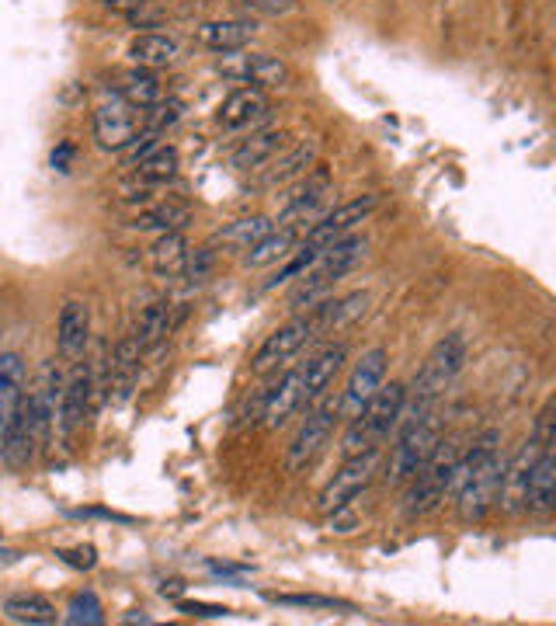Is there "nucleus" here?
Instances as JSON below:
<instances>
[{"mask_svg":"<svg viewBox=\"0 0 556 626\" xmlns=\"http://www.w3.org/2000/svg\"><path fill=\"white\" fill-rule=\"evenodd\" d=\"M501 473L504 460L497 453V432H487L466 453H459L452 491H456L459 515L466 522H484L490 515V508L497 505V491H501Z\"/></svg>","mask_w":556,"mask_h":626,"instance_id":"nucleus-1","label":"nucleus"},{"mask_svg":"<svg viewBox=\"0 0 556 626\" xmlns=\"http://www.w3.org/2000/svg\"><path fill=\"white\" fill-rule=\"evenodd\" d=\"M404 397H407L404 383H390V387H379L372 393L369 404L348 421L345 446H341L345 460L358 453H369V449H379V442L390 439V432L400 421V411H404Z\"/></svg>","mask_w":556,"mask_h":626,"instance_id":"nucleus-2","label":"nucleus"},{"mask_svg":"<svg viewBox=\"0 0 556 626\" xmlns=\"http://www.w3.org/2000/svg\"><path fill=\"white\" fill-rule=\"evenodd\" d=\"M362 258H365V237H351L348 234V237L334 240V244L324 247V251L317 254V261H313V265L306 268L303 275H299L303 282L292 289L289 307L299 310L303 303H306V307H313L317 300H324L327 289H331L334 282L341 279V275H348Z\"/></svg>","mask_w":556,"mask_h":626,"instance_id":"nucleus-3","label":"nucleus"},{"mask_svg":"<svg viewBox=\"0 0 556 626\" xmlns=\"http://www.w3.org/2000/svg\"><path fill=\"white\" fill-rule=\"evenodd\" d=\"M463 366H466V338L459 331L445 334L428 352L421 373L414 376V387L407 390L404 404H411V411H431V404H435V400L442 397V390L463 373Z\"/></svg>","mask_w":556,"mask_h":626,"instance_id":"nucleus-4","label":"nucleus"},{"mask_svg":"<svg viewBox=\"0 0 556 626\" xmlns=\"http://www.w3.org/2000/svg\"><path fill=\"white\" fill-rule=\"evenodd\" d=\"M397 428H400V442L390 460V484H407L438 449L442 425H438V418L431 411H421V414H400Z\"/></svg>","mask_w":556,"mask_h":626,"instance_id":"nucleus-5","label":"nucleus"},{"mask_svg":"<svg viewBox=\"0 0 556 626\" xmlns=\"http://www.w3.org/2000/svg\"><path fill=\"white\" fill-rule=\"evenodd\" d=\"M459 463V446L456 442H438V449L431 453V460L407 480V515H428L435 512L445 501V494L452 491V477H456Z\"/></svg>","mask_w":556,"mask_h":626,"instance_id":"nucleus-6","label":"nucleus"},{"mask_svg":"<svg viewBox=\"0 0 556 626\" xmlns=\"http://www.w3.org/2000/svg\"><path fill=\"white\" fill-rule=\"evenodd\" d=\"M338 400H324L317 411L306 414V421L299 425V432L292 435V442L285 446V470L289 473H303L324 453V446L331 442L334 425H338Z\"/></svg>","mask_w":556,"mask_h":626,"instance_id":"nucleus-7","label":"nucleus"},{"mask_svg":"<svg viewBox=\"0 0 556 626\" xmlns=\"http://www.w3.org/2000/svg\"><path fill=\"white\" fill-rule=\"evenodd\" d=\"M379 202H383L379 195H362V199H351V202H341V206L327 209L317 223H310V227L303 230L299 244L313 247V251H324V247H331L334 240L348 237L355 227H362V223L379 209Z\"/></svg>","mask_w":556,"mask_h":626,"instance_id":"nucleus-8","label":"nucleus"},{"mask_svg":"<svg viewBox=\"0 0 556 626\" xmlns=\"http://www.w3.org/2000/svg\"><path fill=\"white\" fill-rule=\"evenodd\" d=\"M376 467H379V449H369V453L348 456V460L341 463V470L334 473V477L327 480L324 491H320L317 508L324 515H334V512H341V508H348L351 501H358V494H362L365 487L372 484V477H376Z\"/></svg>","mask_w":556,"mask_h":626,"instance_id":"nucleus-9","label":"nucleus"},{"mask_svg":"<svg viewBox=\"0 0 556 626\" xmlns=\"http://www.w3.org/2000/svg\"><path fill=\"white\" fill-rule=\"evenodd\" d=\"M146 133V108L112 98L94 112V140L105 150H126Z\"/></svg>","mask_w":556,"mask_h":626,"instance_id":"nucleus-10","label":"nucleus"},{"mask_svg":"<svg viewBox=\"0 0 556 626\" xmlns=\"http://www.w3.org/2000/svg\"><path fill=\"white\" fill-rule=\"evenodd\" d=\"M317 338V327H313V317H296L289 320V324H282L278 331H272L265 338V345L254 352V362L251 369L258 376L265 373H275V369H282L285 362H292L299 352H303L310 341Z\"/></svg>","mask_w":556,"mask_h":626,"instance_id":"nucleus-11","label":"nucleus"},{"mask_svg":"<svg viewBox=\"0 0 556 626\" xmlns=\"http://www.w3.org/2000/svg\"><path fill=\"white\" fill-rule=\"evenodd\" d=\"M331 195H334L331 174L327 171L303 174V185L289 195V206H285L282 216H278V227L303 230V227H310V223H317L320 216L327 213V206H331Z\"/></svg>","mask_w":556,"mask_h":626,"instance_id":"nucleus-12","label":"nucleus"},{"mask_svg":"<svg viewBox=\"0 0 556 626\" xmlns=\"http://www.w3.org/2000/svg\"><path fill=\"white\" fill-rule=\"evenodd\" d=\"M386 362H390L386 348H372V352H365L362 359L355 362V369H351L345 390H341V400H338V418L341 421L355 418V414L372 400V393L383 387V380H386Z\"/></svg>","mask_w":556,"mask_h":626,"instance_id":"nucleus-13","label":"nucleus"},{"mask_svg":"<svg viewBox=\"0 0 556 626\" xmlns=\"http://www.w3.org/2000/svg\"><path fill=\"white\" fill-rule=\"evenodd\" d=\"M219 74L237 80V84H247V87H261V91H268V87H282L289 84V67H285L278 56H268V53H251V56H226L223 63H219Z\"/></svg>","mask_w":556,"mask_h":626,"instance_id":"nucleus-14","label":"nucleus"},{"mask_svg":"<svg viewBox=\"0 0 556 626\" xmlns=\"http://www.w3.org/2000/svg\"><path fill=\"white\" fill-rule=\"evenodd\" d=\"M272 112V101L261 87H237L230 98L219 105V126L230 133H247V129L261 126Z\"/></svg>","mask_w":556,"mask_h":626,"instance_id":"nucleus-15","label":"nucleus"},{"mask_svg":"<svg viewBox=\"0 0 556 626\" xmlns=\"http://www.w3.org/2000/svg\"><path fill=\"white\" fill-rule=\"evenodd\" d=\"M345 359H348V348L345 345H327V348H320V352H313L310 359H306V366L299 369V383H303V404H317V400L334 387V380H338Z\"/></svg>","mask_w":556,"mask_h":626,"instance_id":"nucleus-16","label":"nucleus"},{"mask_svg":"<svg viewBox=\"0 0 556 626\" xmlns=\"http://www.w3.org/2000/svg\"><path fill=\"white\" fill-rule=\"evenodd\" d=\"M285 147H292L289 129H268V133H254L247 140H240V147L230 154V164L237 171H261L265 164L282 154Z\"/></svg>","mask_w":556,"mask_h":626,"instance_id":"nucleus-17","label":"nucleus"},{"mask_svg":"<svg viewBox=\"0 0 556 626\" xmlns=\"http://www.w3.org/2000/svg\"><path fill=\"white\" fill-rule=\"evenodd\" d=\"M320 157V143L317 140H306V143H292L278 154L272 164H265V178H261V188H278V185H289V181L303 178L310 174V167L317 164Z\"/></svg>","mask_w":556,"mask_h":626,"instance_id":"nucleus-18","label":"nucleus"},{"mask_svg":"<svg viewBox=\"0 0 556 626\" xmlns=\"http://www.w3.org/2000/svg\"><path fill=\"white\" fill-rule=\"evenodd\" d=\"M546 446H539L536 435H532L529 442H525V449L515 456V460L504 467L501 473V491H497V498L504 501V508L508 512H525V487H529V470L532 463H536V456L543 453Z\"/></svg>","mask_w":556,"mask_h":626,"instance_id":"nucleus-19","label":"nucleus"},{"mask_svg":"<svg viewBox=\"0 0 556 626\" xmlns=\"http://www.w3.org/2000/svg\"><path fill=\"white\" fill-rule=\"evenodd\" d=\"M91 338V307L84 300H67L60 310V324H56V341H60V352L67 359H80Z\"/></svg>","mask_w":556,"mask_h":626,"instance_id":"nucleus-20","label":"nucleus"},{"mask_svg":"<svg viewBox=\"0 0 556 626\" xmlns=\"http://www.w3.org/2000/svg\"><path fill=\"white\" fill-rule=\"evenodd\" d=\"M556 505V456L553 446H546L543 453L536 456L529 470V487H525V512H553Z\"/></svg>","mask_w":556,"mask_h":626,"instance_id":"nucleus-21","label":"nucleus"},{"mask_svg":"<svg viewBox=\"0 0 556 626\" xmlns=\"http://www.w3.org/2000/svg\"><path fill=\"white\" fill-rule=\"evenodd\" d=\"M87 404H91V373L84 366H77L70 373V380L63 383V400H60V428L67 439L84 428Z\"/></svg>","mask_w":556,"mask_h":626,"instance_id":"nucleus-22","label":"nucleus"},{"mask_svg":"<svg viewBox=\"0 0 556 626\" xmlns=\"http://www.w3.org/2000/svg\"><path fill=\"white\" fill-rule=\"evenodd\" d=\"M261 407H265V414H261V418H265V428H282L285 421H289L292 414L303 407V383H299V369L296 373H285L282 380L265 393Z\"/></svg>","mask_w":556,"mask_h":626,"instance_id":"nucleus-23","label":"nucleus"},{"mask_svg":"<svg viewBox=\"0 0 556 626\" xmlns=\"http://www.w3.org/2000/svg\"><path fill=\"white\" fill-rule=\"evenodd\" d=\"M369 300L372 296L365 293H348L341 296V300H327L324 307H317L310 313L313 317V327H317V334H331V331H341V327H351L355 320L365 317V310H369Z\"/></svg>","mask_w":556,"mask_h":626,"instance_id":"nucleus-24","label":"nucleus"},{"mask_svg":"<svg viewBox=\"0 0 556 626\" xmlns=\"http://www.w3.org/2000/svg\"><path fill=\"white\" fill-rule=\"evenodd\" d=\"M174 174H178V150L157 147L150 157L133 164V178H129L126 192H150V188H157V185H167Z\"/></svg>","mask_w":556,"mask_h":626,"instance_id":"nucleus-25","label":"nucleus"},{"mask_svg":"<svg viewBox=\"0 0 556 626\" xmlns=\"http://www.w3.org/2000/svg\"><path fill=\"white\" fill-rule=\"evenodd\" d=\"M21 387H25V362H21V355L4 352L0 355V439H4L7 425L21 404Z\"/></svg>","mask_w":556,"mask_h":626,"instance_id":"nucleus-26","label":"nucleus"},{"mask_svg":"<svg viewBox=\"0 0 556 626\" xmlns=\"http://www.w3.org/2000/svg\"><path fill=\"white\" fill-rule=\"evenodd\" d=\"M254 32H258V25L247 18H230V21H206L199 32V39L206 42L209 49H216V53H237V49H244L247 42L254 39Z\"/></svg>","mask_w":556,"mask_h":626,"instance_id":"nucleus-27","label":"nucleus"},{"mask_svg":"<svg viewBox=\"0 0 556 626\" xmlns=\"http://www.w3.org/2000/svg\"><path fill=\"white\" fill-rule=\"evenodd\" d=\"M275 223L268 220V216H244V220H233L226 223L223 230H219L216 237H212L209 247H226V251H247V247H254L261 237L272 234Z\"/></svg>","mask_w":556,"mask_h":626,"instance_id":"nucleus-28","label":"nucleus"},{"mask_svg":"<svg viewBox=\"0 0 556 626\" xmlns=\"http://www.w3.org/2000/svg\"><path fill=\"white\" fill-rule=\"evenodd\" d=\"M150 265H153V272L164 275V279L185 275L188 244H185V237H181V230H167V234L157 237V244L150 247Z\"/></svg>","mask_w":556,"mask_h":626,"instance_id":"nucleus-29","label":"nucleus"},{"mask_svg":"<svg viewBox=\"0 0 556 626\" xmlns=\"http://www.w3.org/2000/svg\"><path fill=\"white\" fill-rule=\"evenodd\" d=\"M129 56H133V63H136V67H143V70L171 67V63L178 60V42H174L171 35L146 32V35H136V39H133Z\"/></svg>","mask_w":556,"mask_h":626,"instance_id":"nucleus-30","label":"nucleus"},{"mask_svg":"<svg viewBox=\"0 0 556 626\" xmlns=\"http://www.w3.org/2000/svg\"><path fill=\"white\" fill-rule=\"evenodd\" d=\"M188 220H192V209H188V202L167 199V202H157V206H150V209H139L133 220H129V227H136V230H160V234H167V230H181Z\"/></svg>","mask_w":556,"mask_h":626,"instance_id":"nucleus-31","label":"nucleus"},{"mask_svg":"<svg viewBox=\"0 0 556 626\" xmlns=\"http://www.w3.org/2000/svg\"><path fill=\"white\" fill-rule=\"evenodd\" d=\"M115 91H119L122 101H129V105H136V108H153L157 101H164V84H160L153 70H143V67L122 74Z\"/></svg>","mask_w":556,"mask_h":626,"instance_id":"nucleus-32","label":"nucleus"},{"mask_svg":"<svg viewBox=\"0 0 556 626\" xmlns=\"http://www.w3.org/2000/svg\"><path fill=\"white\" fill-rule=\"evenodd\" d=\"M171 327H174V303L157 300V303H150V307L139 313L133 341L146 352V348H153L157 341H164L167 334H171Z\"/></svg>","mask_w":556,"mask_h":626,"instance_id":"nucleus-33","label":"nucleus"},{"mask_svg":"<svg viewBox=\"0 0 556 626\" xmlns=\"http://www.w3.org/2000/svg\"><path fill=\"white\" fill-rule=\"evenodd\" d=\"M299 244V230H285V227H278L272 230L268 237H261L254 247H247V254H244V265L247 268H268V265H275V261H285L292 254V247Z\"/></svg>","mask_w":556,"mask_h":626,"instance_id":"nucleus-34","label":"nucleus"},{"mask_svg":"<svg viewBox=\"0 0 556 626\" xmlns=\"http://www.w3.org/2000/svg\"><path fill=\"white\" fill-rule=\"evenodd\" d=\"M7 620L14 623H28V626H42V623H56V606L42 595H11L4 602Z\"/></svg>","mask_w":556,"mask_h":626,"instance_id":"nucleus-35","label":"nucleus"},{"mask_svg":"<svg viewBox=\"0 0 556 626\" xmlns=\"http://www.w3.org/2000/svg\"><path fill=\"white\" fill-rule=\"evenodd\" d=\"M268 602H275V606H292V609H317V613H355V606L351 602H341V599H331V595H265Z\"/></svg>","mask_w":556,"mask_h":626,"instance_id":"nucleus-36","label":"nucleus"},{"mask_svg":"<svg viewBox=\"0 0 556 626\" xmlns=\"http://www.w3.org/2000/svg\"><path fill=\"white\" fill-rule=\"evenodd\" d=\"M67 623L73 626H98V623H105V609H101V602H98V595L94 592H80V595H73V602H70V609H67Z\"/></svg>","mask_w":556,"mask_h":626,"instance_id":"nucleus-37","label":"nucleus"},{"mask_svg":"<svg viewBox=\"0 0 556 626\" xmlns=\"http://www.w3.org/2000/svg\"><path fill=\"white\" fill-rule=\"evenodd\" d=\"M247 11L254 14H265V18H278V14H289L296 0H240Z\"/></svg>","mask_w":556,"mask_h":626,"instance_id":"nucleus-38","label":"nucleus"},{"mask_svg":"<svg viewBox=\"0 0 556 626\" xmlns=\"http://www.w3.org/2000/svg\"><path fill=\"white\" fill-rule=\"evenodd\" d=\"M60 560H67L70 567H80V571H91L94 564H98V557H94V547H73V550H60L56 553Z\"/></svg>","mask_w":556,"mask_h":626,"instance_id":"nucleus-39","label":"nucleus"},{"mask_svg":"<svg viewBox=\"0 0 556 626\" xmlns=\"http://www.w3.org/2000/svg\"><path fill=\"white\" fill-rule=\"evenodd\" d=\"M178 609L185 616H199V620H219V616L230 613L226 606H206V602H178Z\"/></svg>","mask_w":556,"mask_h":626,"instance_id":"nucleus-40","label":"nucleus"},{"mask_svg":"<svg viewBox=\"0 0 556 626\" xmlns=\"http://www.w3.org/2000/svg\"><path fill=\"white\" fill-rule=\"evenodd\" d=\"M70 157H73V147H70V143H63V147L53 154V167H60V171H70V167H67Z\"/></svg>","mask_w":556,"mask_h":626,"instance_id":"nucleus-41","label":"nucleus"},{"mask_svg":"<svg viewBox=\"0 0 556 626\" xmlns=\"http://www.w3.org/2000/svg\"><path fill=\"white\" fill-rule=\"evenodd\" d=\"M146 4V0H112V7H139Z\"/></svg>","mask_w":556,"mask_h":626,"instance_id":"nucleus-42","label":"nucleus"},{"mask_svg":"<svg viewBox=\"0 0 556 626\" xmlns=\"http://www.w3.org/2000/svg\"><path fill=\"white\" fill-rule=\"evenodd\" d=\"M327 4H334V0H327Z\"/></svg>","mask_w":556,"mask_h":626,"instance_id":"nucleus-43","label":"nucleus"}]
</instances>
